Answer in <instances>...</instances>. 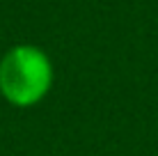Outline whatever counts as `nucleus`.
Masks as SVG:
<instances>
[{"instance_id":"obj_1","label":"nucleus","mask_w":158,"mask_h":156,"mask_svg":"<svg viewBox=\"0 0 158 156\" xmlns=\"http://www.w3.org/2000/svg\"><path fill=\"white\" fill-rule=\"evenodd\" d=\"M53 85V64L37 46L19 44L0 60V94L12 106L39 103Z\"/></svg>"}]
</instances>
